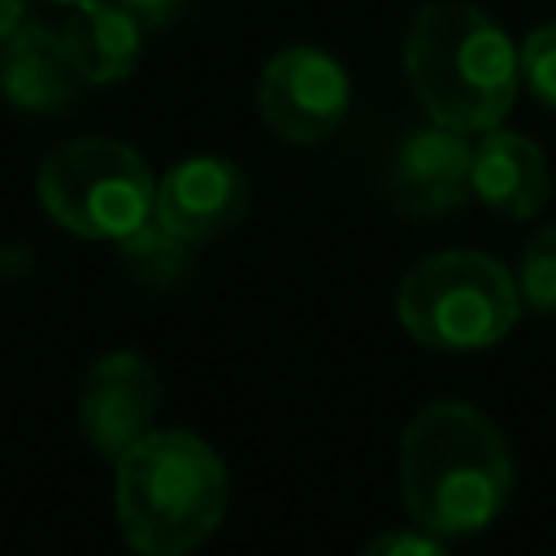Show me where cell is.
Masks as SVG:
<instances>
[{
  "label": "cell",
  "instance_id": "2",
  "mask_svg": "<svg viewBox=\"0 0 556 556\" xmlns=\"http://www.w3.org/2000/svg\"><path fill=\"white\" fill-rule=\"evenodd\" d=\"M404 74L430 122L482 135L508 117L521 91V52L486 9L434 0L408 22Z\"/></svg>",
  "mask_w": 556,
  "mask_h": 556
},
{
  "label": "cell",
  "instance_id": "5",
  "mask_svg": "<svg viewBox=\"0 0 556 556\" xmlns=\"http://www.w3.org/2000/svg\"><path fill=\"white\" fill-rule=\"evenodd\" d=\"M43 213L83 239H122L152 217L156 178L148 161L104 135H83L43 156L35 178Z\"/></svg>",
  "mask_w": 556,
  "mask_h": 556
},
{
  "label": "cell",
  "instance_id": "15",
  "mask_svg": "<svg viewBox=\"0 0 556 556\" xmlns=\"http://www.w3.org/2000/svg\"><path fill=\"white\" fill-rule=\"evenodd\" d=\"M517 52H521V83L539 104L556 113V22L534 26Z\"/></svg>",
  "mask_w": 556,
  "mask_h": 556
},
{
  "label": "cell",
  "instance_id": "11",
  "mask_svg": "<svg viewBox=\"0 0 556 556\" xmlns=\"http://www.w3.org/2000/svg\"><path fill=\"white\" fill-rule=\"evenodd\" d=\"M83 78L65 56L61 30L22 22L0 43V91L22 113H61L78 96Z\"/></svg>",
  "mask_w": 556,
  "mask_h": 556
},
{
  "label": "cell",
  "instance_id": "4",
  "mask_svg": "<svg viewBox=\"0 0 556 556\" xmlns=\"http://www.w3.org/2000/svg\"><path fill=\"white\" fill-rule=\"evenodd\" d=\"M395 308L417 343L434 352H482L517 326L521 291L495 256L452 248L404 274Z\"/></svg>",
  "mask_w": 556,
  "mask_h": 556
},
{
  "label": "cell",
  "instance_id": "9",
  "mask_svg": "<svg viewBox=\"0 0 556 556\" xmlns=\"http://www.w3.org/2000/svg\"><path fill=\"white\" fill-rule=\"evenodd\" d=\"M248 204H252V187L235 161L187 156L174 169H165V178L156 182L152 217L195 248V243L217 239L235 222H243Z\"/></svg>",
  "mask_w": 556,
  "mask_h": 556
},
{
  "label": "cell",
  "instance_id": "18",
  "mask_svg": "<svg viewBox=\"0 0 556 556\" xmlns=\"http://www.w3.org/2000/svg\"><path fill=\"white\" fill-rule=\"evenodd\" d=\"M26 22V0H0V43Z\"/></svg>",
  "mask_w": 556,
  "mask_h": 556
},
{
  "label": "cell",
  "instance_id": "1",
  "mask_svg": "<svg viewBox=\"0 0 556 556\" xmlns=\"http://www.w3.org/2000/svg\"><path fill=\"white\" fill-rule=\"evenodd\" d=\"M400 491L421 530L439 539L478 534L513 495V452L482 408L434 400L404 426Z\"/></svg>",
  "mask_w": 556,
  "mask_h": 556
},
{
  "label": "cell",
  "instance_id": "16",
  "mask_svg": "<svg viewBox=\"0 0 556 556\" xmlns=\"http://www.w3.org/2000/svg\"><path fill=\"white\" fill-rule=\"evenodd\" d=\"M361 556H447V543L430 530H387L378 539L365 543Z\"/></svg>",
  "mask_w": 556,
  "mask_h": 556
},
{
  "label": "cell",
  "instance_id": "17",
  "mask_svg": "<svg viewBox=\"0 0 556 556\" xmlns=\"http://www.w3.org/2000/svg\"><path fill=\"white\" fill-rule=\"evenodd\" d=\"M139 26H169L178 13H182V4L187 0H117Z\"/></svg>",
  "mask_w": 556,
  "mask_h": 556
},
{
  "label": "cell",
  "instance_id": "7",
  "mask_svg": "<svg viewBox=\"0 0 556 556\" xmlns=\"http://www.w3.org/2000/svg\"><path fill=\"white\" fill-rule=\"evenodd\" d=\"M161 408V378L139 352H109L100 356L78 391V426L87 443L117 460L126 447H135Z\"/></svg>",
  "mask_w": 556,
  "mask_h": 556
},
{
  "label": "cell",
  "instance_id": "10",
  "mask_svg": "<svg viewBox=\"0 0 556 556\" xmlns=\"http://www.w3.org/2000/svg\"><path fill=\"white\" fill-rule=\"evenodd\" d=\"M473 195L500 217H534L552 195L543 148L517 130H482L473 143Z\"/></svg>",
  "mask_w": 556,
  "mask_h": 556
},
{
  "label": "cell",
  "instance_id": "8",
  "mask_svg": "<svg viewBox=\"0 0 556 556\" xmlns=\"http://www.w3.org/2000/svg\"><path fill=\"white\" fill-rule=\"evenodd\" d=\"M387 195L404 217H443L473 195V143L439 122L408 130L387 169Z\"/></svg>",
  "mask_w": 556,
  "mask_h": 556
},
{
  "label": "cell",
  "instance_id": "14",
  "mask_svg": "<svg viewBox=\"0 0 556 556\" xmlns=\"http://www.w3.org/2000/svg\"><path fill=\"white\" fill-rule=\"evenodd\" d=\"M513 278H517L521 304L530 313H539V317L556 313V226H543L526 239Z\"/></svg>",
  "mask_w": 556,
  "mask_h": 556
},
{
  "label": "cell",
  "instance_id": "12",
  "mask_svg": "<svg viewBox=\"0 0 556 556\" xmlns=\"http://www.w3.org/2000/svg\"><path fill=\"white\" fill-rule=\"evenodd\" d=\"M61 43L83 87H109V83H122L139 65L143 26L117 0H91L65 17Z\"/></svg>",
  "mask_w": 556,
  "mask_h": 556
},
{
  "label": "cell",
  "instance_id": "6",
  "mask_svg": "<svg viewBox=\"0 0 556 556\" xmlns=\"http://www.w3.org/2000/svg\"><path fill=\"white\" fill-rule=\"evenodd\" d=\"M352 104L348 70L313 43L282 48L265 61L256 83V109L265 126L287 143H321L339 130Z\"/></svg>",
  "mask_w": 556,
  "mask_h": 556
},
{
  "label": "cell",
  "instance_id": "19",
  "mask_svg": "<svg viewBox=\"0 0 556 556\" xmlns=\"http://www.w3.org/2000/svg\"><path fill=\"white\" fill-rule=\"evenodd\" d=\"M52 4H70V9H78V4H91V0H52Z\"/></svg>",
  "mask_w": 556,
  "mask_h": 556
},
{
  "label": "cell",
  "instance_id": "3",
  "mask_svg": "<svg viewBox=\"0 0 556 556\" xmlns=\"http://www.w3.org/2000/svg\"><path fill=\"white\" fill-rule=\"evenodd\" d=\"M113 478L122 539L139 556H187L226 517L230 478L213 443L191 430H148Z\"/></svg>",
  "mask_w": 556,
  "mask_h": 556
},
{
  "label": "cell",
  "instance_id": "13",
  "mask_svg": "<svg viewBox=\"0 0 556 556\" xmlns=\"http://www.w3.org/2000/svg\"><path fill=\"white\" fill-rule=\"evenodd\" d=\"M117 252H122L126 269L143 287H178L187 278V269H191V243L178 239L174 230H165L156 217H148L130 235H122Z\"/></svg>",
  "mask_w": 556,
  "mask_h": 556
}]
</instances>
